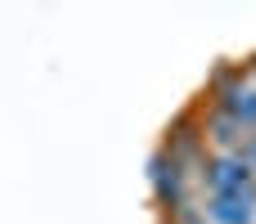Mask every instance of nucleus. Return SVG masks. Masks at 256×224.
<instances>
[{"label":"nucleus","instance_id":"obj_1","mask_svg":"<svg viewBox=\"0 0 256 224\" xmlns=\"http://www.w3.org/2000/svg\"><path fill=\"white\" fill-rule=\"evenodd\" d=\"M212 216L220 224H252V198H216Z\"/></svg>","mask_w":256,"mask_h":224}]
</instances>
